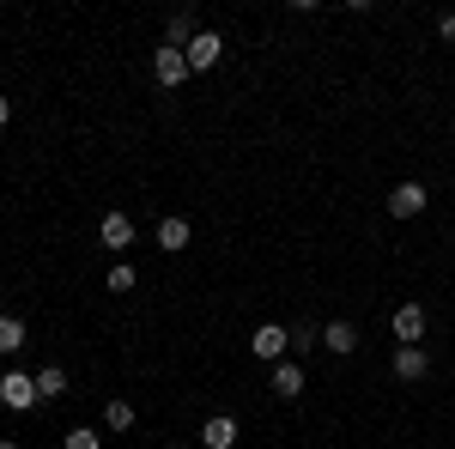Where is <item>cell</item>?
<instances>
[{
	"mask_svg": "<svg viewBox=\"0 0 455 449\" xmlns=\"http://www.w3.org/2000/svg\"><path fill=\"white\" fill-rule=\"evenodd\" d=\"M0 407L31 413V407H36V377H25V371H6V377H0Z\"/></svg>",
	"mask_w": 455,
	"mask_h": 449,
	"instance_id": "cell-1",
	"label": "cell"
},
{
	"mask_svg": "<svg viewBox=\"0 0 455 449\" xmlns=\"http://www.w3.org/2000/svg\"><path fill=\"white\" fill-rule=\"evenodd\" d=\"M285 346H291V334H285L280 322H261V328L249 334V352H255L261 365H280V358H285Z\"/></svg>",
	"mask_w": 455,
	"mask_h": 449,
	"instance_id": "cell-2",
	"label": "cell"
},
{
	"mask_svg": "<svg viewBox=\"0 0 455 449\" xmlns=\"http://www.w3.org/2000/svg\"><path fill=\"white\" fill-rule=\"evenodd\" d=\"M182 55H188V73H207V68L225 61V36L219 31H195V43H188Z\"/></svg>",
	"mask_w": 455,
	"mask_h": 449,
	"instance_id": "cell-3",
	"label": "cell"
},
{
	"mask_svg": "<svg viewBox=\"0 0 455 449\" xmlns=\"http://www.w3.org/2000/svg\"><path fill=\"white\" fill-rule=\"evenodd\" d=\"M425 322H431V316H425L419 304H401L388 328H395V341H401V346H419V341H425Z\"/></svg>",
	"mask_w": 455,
	"mask_h": 449,
	"instance_id": "cell-4",
	"label": "cell"
},
{
	"mask_svg": "<svg viewBox=\"0 0 455 449\" xmlns=\"http://www.w3.org/2000/svg\"><path fill=\"white\" fill-rule=\"evenodd\" d=\"M395 377H401V382H425V377H431L425 346H395Z\"/></svg>",
	"mask_w": 455,
	"mask_h": 449,
	"instance_id": "cell-5",
	"label": "cell"
},
{
	"mask_svg": "<svg viewBox=\"0 0 455 449\" xmlns=\"http://www.w3.org/2000/svg\"><path fill=\"white\" fill-rule=\"evenodd\" d=\"M152 73H158V85H182V79H188V55L164 43V49L152 55Z\"/></svg>",
	"mask_w": 455,
	"mask_h": 449,
	"instance_id": "cell-6",
	"label": "cell"
},
{
	"mask_svg": "<svg viewBox=\"0 0 455 449\" xmlns=\"http://www.w3.org/2000/svg\"><path fill=\"white\" fill-rule=\"evenodd\" d=\"M201 444H207V449H237V419H231V413H212L207 425H201Z\"/></svg>",
	"mask_w": 455,
	"mask_h": 449,
	"instance_id": "cell-7",
	"label": "cell"
},
{
	"mask_svg": "<svg viewBox=\"0 0 455 449\" xmlns=\"http://www.w3.org/2000/svg\"><path fill=\"white\" fill-rule=\"evenodd\" d=\"M388 212H395V219H419L425 212V188L419 182H401V188L388 195Z\"/></svg>",
	"mask_w": 455,
	"mask_h": 449,
	"instance_id": "cell-8",
	"label": "cell"
},
{
	"mask_svg": "<svg viewBox=\"0 0 455 449\" xmlns=\"http://www.w3.org/2000/svg\"><path fill=\"white\" fill-rule=\"evenodd\" d=\"M98 237H104L109 249L122 255V249L134 243V219H128V212H104V225H98Z\"/></svg>",
	"mask_w": 455,
	"mask_h": 449,
	"instance_id": "cell-9",
	"label": "cell"
},
{
	"mask_svg": "<svg viewBox=\"0 0 455 449\" xmlns=\"http://www.w3.org/2000/svg\"><path fill=\"white\" fill-rule=\"evenodd\" d=\"M322 346H328L334 358H352V352H358V328H352V322H328V328H322Z\"/></svg>",
	"mask_w": 455,
	"mask_h": 449,
	"instance_id": "cell-10",
	"label": "cell"
},
{
	"mask_svg": "<svg viewBox=\"0 0 455 449\" xmlns=\"http://www.w3.org/2000/svg\"><path fill=\"white\" fill-rule=\"evenodd\" d=\"M274 395H280V401H298V395H304V371H298L291 358L274 365Z\"/></svg>",
	"mask_w": 455,
	"mask_h": 449,
	"instance_id": "cell-11",
	"label": "cell"
},
{
	"mask_svg": "<svg viewBox=\"0 0 455 449\" xmlns=\"http://www.w3.org/2000/svg\"><path fill=\"white\" fill-rule=\"evenodd\" d=\"M188 237H195L188 219H176V212H171V219H158V249H171V255H176V249H188Z\"/></svg>",
	"mask_w": 455,
	"mask_h": 449,
	"instance_id": "cell-12",
	"label": "cell"
},
{
	"mask_svg": "<svg viewBox=\"0 0 455 449\" xmlns=\"http://www.w3.org/2000/svg\"><path fill=\"white\" fill-rule=\"evenodd\" d=\"M55 395H68V371L61 365H43L36 371V401H55Z\"/></svg>",
	"mask_w": 455,
	"mask_h": 449,
	"instance_id": "cell-13",
	"label": "cell"
},
{
	"mask_svg": "<svg viewBox=\"0 0 455 449\" xmlns=\"http://www.w3.org/2000/svg\"><path fill=\"white\" fill-rule=\"evenodd\" d=\"M164 43H171V49H188V43H195V19H188V12H176L171 25H164Z\"/></svg>",
	"mask_w": 455,
	"mask_h": 449,
	"instance_id": "cell-14",
	"label": "cell"
},
{
	"mask_svg": "<svg viewBox=\"0 0 455 449\" xmlns=\"http://www.w3.org/2000/svg\"><path fill=\"white\" fill-rule=\"evenodd\" d=\"M0 352H25V322L19 316H0Z\"/></svg>",
	"mask_w": 455,
	"mask_h": 449,
	"instance_id": "cell-15",
	"label": "cell"
},
{
	"mask_svg": "<svg viewBox=\"0 0 455 449\" xmlns=\"http://www.w3.org/2000/svg\"><path fill=\"white\" fill-rule=\"evenodd\" d=\"M104 425H109V431H128V425H134V401H109Z\"/></svg>",
	"mask_w": 455,
	"mask_h": 449,
	"instance_id": "cell-16",
	"label": "cell"
},
{
	"mask_svg": "<svg viewBox=\"0 0 455 449\" xmlns=\"http://www.w3.org/2000/svg\"><path fill=\"white\" fill-rule=\"evenodd\" d=\"M134 268H128V261H116V268H109V292H134Z\"/></svg>",
	"mask_w": 455,
	"mask_h": 449,
	"instance_id": "cell-17",
	"label": "cell"
},
{
	"mask_svg": "<svg viewBox=\"0 0 455 449\" xmlns=\"http://www.w3.org/2000/svg\"><path fill=\"white\" fill-rule=\"evenodd\" d=\"M68 449H104V437H98V431H85V425H79V431H68Z\"/></svg>",
	"mask_w": 455,
	"mask_h": 449,
	"instance_id": "cell-18",
	"label": "cell"
},
{
	"mask_svg": "<svg viewBox=\"0 0 455 449\" xmlns=\"http://www.w3.org/2000/svg\"><path fill=\"white\" fill-rule=\"evenodd\" d=\"M437 36H450V43H455V12H443V19H437Z\"/></svg>",
	"mask_w": 455,
	"mask_h": 449,
	"instance_id": "cell-19",
	"label": "cell"
},
{
	"mask_svg": "<svg viewBox=\"0 0 455 449\" xmlns=\"http://www.w3.org/2000/svg\"><path fill=\"white\" fill-rule=\"evenodd\" d=\"M6 122H12V104H6V98H0V128H6Z\"/></svg>",
	"mask_w": 455,
	"mask_h": 449,
	"instance_id": "cell-20",
	"label": "cell"
},
{
	"mask_svg": "<svg viewBox=\"0 0 455 449\" xmlns=\"http://www.w3.org/2000/svg\"><path fill=\"white\" fill-rule=\"evenodd\" d=\"M0 449H19V444H12V437H0Z\"/></svg>",
	"mask_w": 455,
	"mask_h": 449,
	"instance_id": "cell-21",
	"label": "cell"
}]
</instances>
